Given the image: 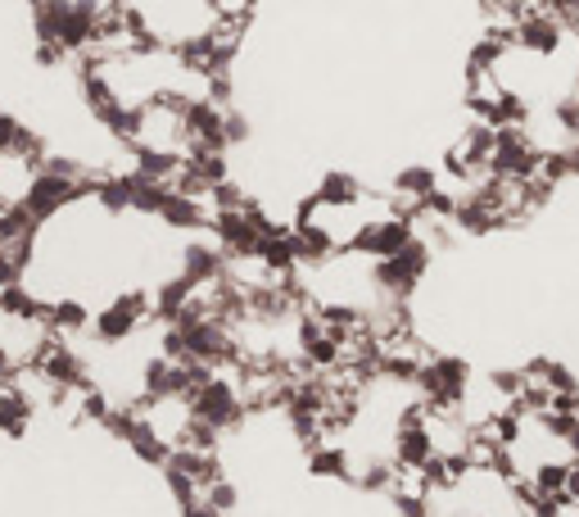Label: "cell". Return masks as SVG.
Segmentation results:
<instances>
[{
  "label": "cell",
  "instance_id": "cell-1",
  "mask_svg": "<svg viewBox=\"0 0 579 517\" xmlns=\"http://www.w3.org/2000/svg\"><path fill=\"white\" fill-rule=\"evenodd\" d=\"M548 517H579V491H570L566 499H557V504L548 508Z\"/></svg>",
  "mask_w": 579,
  "mask_h": 517
}]
</instances>
